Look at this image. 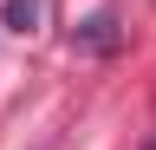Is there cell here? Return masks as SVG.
I'll return each mask as SVG.
<instances>
[{
	"mask_svg": "<svg viewBox=\"0 0 156 150\" xmlns=\"http://www.w3.org/2000/svg\"><path fill=\"white\" fill-rule=\"evenodd\" d=\"M72 46H78V52H98V59H111V52L124 46V33H117V13H91L85 26H72Z\"/></svg>",
	"mask_w": 156,
	"mask_h": 150,
	"instance_id": "1",
	"label": "cell"
},
{
	"mask_svg": "<svg viewBox=\"0 0 156 150\" xmlns=\"http://www.w3.org/2000/svg\"><path fill=\"white\" fill-rule=\"evenodd\" d=\"M39 13H46V0H7V7H0V26L7 33H33Z\"/></svg>",
	"mask_w": 156,
	"mask_h": 150,
	"instance_id": "2",
	"label": "cell"
}]
</instances>
